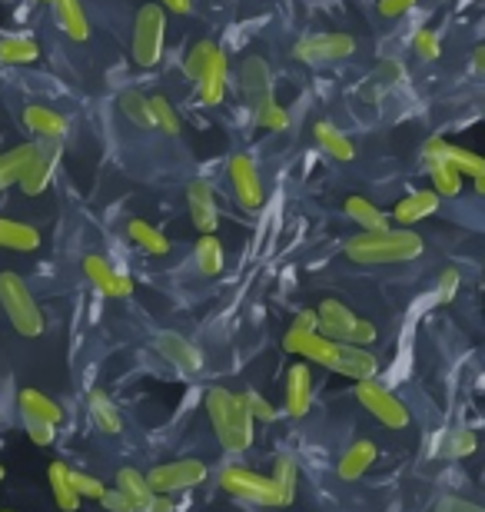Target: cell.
Returning <instances> with one entry per match:
<instances>
[{"instance_id": "6da1fadb", "label": "cell", "mask_w": 485, "mask_h": 512, "mask_svg": "<svg viewBox=\"0 0 485 512\" xmlns=\"http://www.w3.org/2000/svg\"><path fill=\"white\" fill-rule=\"evenodd\" d=\"M206 416H210V423L216 429V436H220L223 449H230V453H243V449L253 446V416L246 413L243 399L233 396L230 389L216 386L206 393Z\"/></svg>"}, {"instance_id": "7a4b0ae2", "label": "cell", "mask_w": 485, "mask_h": 512, "mask_svg": "<svg viewBox=\"0 0 485 512\" xmlns=\"http://www.w3.org/2000/svg\"><path fill=\"white\" fill-rule=\"evenodd\" d=\"M422 253V237L412 230H379L359 233L346 243V256L353 263H409Z\"/></svg>"}, {"instance_id": "3957f363", "label": "cell", "mask_w": 485, "mask_h": 512, "mask_svg": "<svg viewBox=\"0 0 485 512\" xmlns=\"http://www.w3.org/2000/svg\"><path fill=\"white\" fill-rule=\"evenodd\" d=\"M0 306H4L7 320L14 323V330L20 336L37 340V336L44 333V313H40L37 300L30 296L27 283L10 270L0 273Z\"/></svg>"}, {"instance_id": "277c9868", "label": "cell", "mask_w": 485, "mask_h": 512, "mask_svg": "<svg viewBox=\"0 0 485 512\" xmlns=\"http://www.w3.org/2000/svg\"><path fill=\"white\" fill-rule=\"evenodd\" d=\"M163 44H167V10L160 4H143L137 20H133V60L150 70L163 60Z\"/></svg>"}, {"instance_id": "5b68a950", "label": "cell", "mask_w": 485, "mask_h": 512, "mask_svg": "<svg viewBox=\"0 0 485 512\" xmlns=\"http://www.w3.org/2000/svg\"><path fill=\"white\" fill-rule=\"evenodd\" d=\"M220 486L226 489L230 496L236 499H246V503H256V506H280V496H276V483L266 479L253 469H243V466H226L220 473Z\"/></svg>"}, {"instance_id": "8992f818", "label": "cell", "mask_w": 485, "mask_h": 512, "mask_svg": "<svg viewBox=\"0 0 485 512\" xmlns=\"http://www.w3.org/2000/svg\"><path fill=\"white\" fill-rule=\"evenodd\" d=\"M356 399L383 426H389V429H406L409 426V409L402 406V399H396V393H392V389H386L383 383H376V380L356 383Z\"/></svg>"}, {"instance_id": "52a82bcc", "label": "cell", "mask_w": 485, "mask_h": 512, "mask_svg": "<svg viewBox=\"0 0 485 512\" xmlns=\"http://www.w3.org/2000/svg\"><path fill=\"white\" fill-rule=\"evenodd\" d=\"M206 479V466L200 459H173V463L153 466L147 473V483L153 486L157 496L180 493V489H193Z\"/></svg>"}, {"instance_id": "ba28073f", "label": "cell", "mask_w": 485, "mask_h": 512, "mask_svg": "<svg viewBox=\"0 0 485 512\" xmlns=\"http://www.w3.org/2000/svg\"><path fill=\"white\" fill-rule=\"evenodd\" d=\"M356 54V37L349 34H313L303 37L293 47V57L303 64H329V60H343Z\"/></svg>"}, {"instance_id": "9c48e42d", "label": "cell", "mask_w": 485, "mask_h": 512, "mask_svg": "<svg viewBox=\"0 0 485 512\" xmlns=\"http://www.w3.org/2000/svg\"><path fill=\"white\" fill-rule=\"evenodd\" d=\"M283 350L286 353H296V356H306L309 363H323L329 366L336 356V340H329L323 333H313V330H299V326H290L283 336Z\"/></svg>"}, {"instance_id": "30bf717a", "label": "cell", "mask_w": 485, "mask_h": 512, "mask_svg": "<svg viewBox=\"0 0 485 512\" xmlns=\"http://www.w3.org/2000/svg\"><path fill=\"white\" fill-rule=\"evenodd\" d=\"M230 183H233V193L240 200V207L246 210H256L263 203V180L256 173V163L246 157V153H236L230 160Z\"/></svg>"}, {"instance_id": "8fae6325", "label": "cell", "mask_w": 485, "mask_h": 512, "mask_svg": "<svg viewBox=\"0 0 485 512\" xmlns=\"http://www.w3.org/2000/svg\"><path fill=\"white\" fill-rule=\"evenodd\" d=\"M329 370L349 376L353 383H363V380H376V356L366 350V346H353V343H336V356L329 363Z\"/></svg>"}, {"instance_id": "7c38bea8", "label": "cell", "mask_w": 485, "mask_h": 512, "mask_svg": "<svg viewBox=\"0 0 485 512\" xmlns=\"http://www.w3.org/2000/svg\"><path fill=\"white\" fill-rule=\"evenodd\" d=\"M84 273H87V280L94 283L103 296L123 300V296H130V293H133L130 276H127V273H120V270H113V266H110L107 260H103V256H97V253L84 256Z\"/></svg>"}, {"instance_id": "4fadbf2b", "label": "cell", "mask_w": 485, "mask_h": 512, "mask_svg": "<svg viewBox=\"0 0 485 512\" xmlns=\"http://www.w3.org/2000/svg\"><path fill=\"white\" fill-rule=\"evenodd\" d=\"M37 160L30 163V170L20 177L17 187L27 193V197H37L50 187V173H54V163L60 157V140H37Z\"/></svg>"}, {"instance_id": "5bb4252c", "label": "cell", "mask_w": 485, "mask_h": 512, "mask_svg": "<svg viewBox=\"0 0 485 512\" xmlns=\"http://www.w3.org/2000/svg\"><path fill=\"white\" fill-rule=\"evenodd\" d=\"M187 207H190V220L200 233H213L220 227V207H216L213 187L206 180H190L187 187Z\"/></svg>"}, {"instance_id": "9a60e30c", "label": "cell", "mask_w": 485, "mask_h": 512, "mask_svg": "<svg viewBox=\"0 0 485 512\" xmlns=\"http://www.w3.org/2000/svg\"><path fill=\"white\" fill-rule=\"evenodd\" d=\"M153 346H157V353L163 356V360L173 363L183 373H200L203 370V353L196 350L190 340H183L180 333H160Z\"/></svg>"}, {"instance_id": "2e32d148", "label": "cell", "mask_w": 485, "mask_h": 512, "mask_svg": "<svg viewBox=\"0 0 485 512\" xmlns=\"http://www.w3.org/2000/svg\"><path fill=\"white\" fill-rule=\"evenodd\" d=\"M316 313H319V333L329 336V340H336V343H349V333H353L359 316L349 310L346 303L323 300L316 306Z\"/></svg>"}, {"instance_id": "e0dca14e", "label": "cell", "mask_w": 485, "mask_h": 512, "mask_svg": "<svg viewBox=\"0 0 485 512\" xmlns=\"http://www.w3.org/2000/svg\"><path fill=\"white\" fill-rule=\"evenodd\" d=\"M226 74H230V64H226V50H216V57L210 60V67H206L203 77L196 80V90H200V104H206V107L223 104V97H226Z\"/></svg>"}, {"instance_id": "ac0fdd59", "label": "cell", "mask_w": 485, "mask_h": 512, "mask_svg": "<svg viewBox=\"0 0 485 512\" xmlns=\"http://www.w3.org/2000/svg\"><path fill=\"white\" fill-rule=\"evenodd\" d=\"M309 403H313V380H309V366L296 363L290 373H286V413L290 416H306Z\"/></svg>"}, {"instance_id": "d6986e66", "label": "cell", "mask_w": 485, "mask_h": 512, "mask_svg": "<svg viewBox=\"0 0 485 512\" xmlns=\"http://www.w3.org/2000/svg\"><path fill=\"white\" fill-rule=\"evenodd\" d=\"M439 203H442V197H439L436 190H416V193H409V197H402L396 203L392 217H396L402 227H412V223L432 217V213L439 210Z\"/></svg>"}, {"instance_id": "ffe728a7", "label": "cell", "mask_w": 485, "mask_h": 512, "mask_svg": "<svg viewBox=\"0 0 485 512\" xmlns=\"http://www.w3.org/2000/svg\"><path fill=\"white\" fill-rule=\"evenodd\" d=\"M270 84H273L270 64H266L263 57H256V54L246 57L243 67H240V94H246L256 104V100L270 97Z\"/></svg>"}, {"instance_id": "44dd1931", "label": "cell", "mask_w": 485, "mask_h": 512, "mask_svg": "<svg viewBox=\"0 0 485 512\" xmlns=\"http://www.w3.org/2000/svg\"><path fill=\"white\" fill-rule=\"evenodd\" d=\"M376 456H379V449H376L373 439H356V443L343 453V459H339V466H336L339 479L353 483V479H359L369 466L376 463Z\"/></svg>"}, {"instance_id": "7402d4cb", "label": "cell", "mask_w": 485, "mask_h": 512, "mask_svg": "<svg viewBox=\"0 0 485 512\" xmlns=\"http://www.w3.org/2000/svg\"><path fill=\"white\" fill-rule=\"evenodd\" d=\"M24 124L37 133L40 140H64L67 137V117L54 114L47 107H24Z\"/></svg>"}, {"instance_id": "603a6c76", "label": "cell", "mask_w": 485, "mask_h": 512, "mask_svg": "<svg viewBox=\"0 0 485 512\" xmlns=\"http://www.w3.org/2000/svg\"><path fill=\"white\" fill-rule=\"evenodd\" d=\"M37 150V143H20L7 157H0V190H7L10 183H20V177L30 170V163L37 160Z\"/></svg>"}, {"instance_id": "cb8c5ba5", "label": "cell", "mask_w": 485, "mask_h": 512, "mask_svg": "<svg viewBox=\"0 0 485 512\" xmlns=\"http://www.w3.org/2000/svg\"><path fill=\"white\" fill-rule=\"evenodd\" d=\"M37 57H40V47L30 34H4L0 37V64L20 67V64H34Z\"/></svg>"}, {"instance_id": "d4e9b609", "label": "cell", "mask_w": 485, "mask_h": 512, "mask_svg": "<svg viewBox=\"0 0 485 512\" xmlns=\"http://www.w3.org/2000/svg\"><path fill=\"white\" fill-rule=\"evenodd\" d=\"M0 247L20 250V253H34L40 247V233L30 227V223L0 217Z\"/></svg>"}, {"instance_id": "484cf974", "label": "cell", "mask_w": 485, "mask_h": 512, "mask_svg": "<svg viewBox=\"0 0 485 512\" xmlns=\"http://www.w3.org/2000/svg\"><path fill=\"white\" fill-rule=\"evenodd\" d=\"M117 489L123 496L130 499L133 506H137V512H147L150 503H153V486L147 483V476L137 473V469H130V466H123L120 473H117Z\"/></svg>"}, {"instance_id": "4316f807", "label": "cell", "mask_w": 485, "mask_h": 512, "mask_svg": "<svg viewBox=\"0 0 485 512\" xmlns=\"http://www.w3.org/2000/svg\"><path fill=\"white\" fill-rule=\"evenodd\" d=\"M47 476H50V489H54V503L60 512H77L80 509V496L74 493V486H70V466L54 459V463L47 466Z\"/></svg>"}, {"instance_id": "83f0119b", "label": "cell", "mask_w": 485, "mask_h": 512, "mask_svg": "<svg viewBox=\"0 0 485 512\" xmlns=\"http://www.w3.org/2000/svg\"><path fill=\"white\" fill-rule=\"evenodd\" d=\"M57 24L64 27V34L77 44H84L90 37V24H87V14H84V4L80 0H57Z\"/></svg>"}, {"instance_id": "f1b7e54d", "label": "cell", "mask_w": 485, "mask_h": 512, "mask_svg": "<svg viewBox=\"0 0 485 512\" xmlns=\"http://www.w3.org/2000/svg\"><path fill=\"white\" fill-rule=\"evenodd\" d=\"M87 406H90V419H94V426L100 429V433L117 436L123 429V419L117 413V406L110 403V396L103 393V389H94V393H90Z\"/></svg>"}, {"instance_id": "f546056e", "label": "cell", "mask_w": 485, "mask_h": 512, "mask_svg": "<svg viewBox=\"0 0 485 512\" xmlns=\"http://www.w3.org/2000/svg\"><path fill=\"white\" fill-rule=\"evenodd\" d=\"M313 137L316 143L323 147L329 157H336V160H353L356 157V147H353V140L346 137V133H339L329 120H316V127H313Z\"/></svg>"}, {"instance_id": "4dcf8cb0", "label": "cell", "mask_w": 485, "mask_h": 512, "mask_svg": "<svg viewBox=\"0 0 485 512\" xmlns=\"http://www.w3.org/2000/svg\"><path fill=\"white\" fill-rule=\"evenodd\" d=\"M346 217L359 223L366 233H379V230H389V217L376 203H369L366 197H349L346 200Z\"/></svg>"}, {"instance_id": "1f68e13d", "label": "cell", "mask_w": 485, "mask_h": 512, "mask_svg": "<svg viewBox=\"0 0 485 512\" xmlns=\"http://www.w3.org/2000/svg\"><path fill=\"white\" fill-rule=\"evenodd\" d=\"M17 403H20V413H24V416L47 419V423H54V426L64 419V409H60L50 396L40 393V389H20Z\"/></svg>"}, {"instance_id": "d6a6232c", "label": "cell", "mask_w": 485, "mask_h": 512, "mask_svg": "<svg viewBox=\"0 0 485 512\" xmlns=\"http://www.w3.org/2000/svg\"><path fill=\"white\" fill-rule=\"evenodd\" d=\"M196 270L203 276H220L223 266H226V253H223V243L213 237V233H203L200 243H196Z\"/></svg>"}, {"instance_id": "836d02e7", "label": "cell", "mask_w": 485, "mask_h": 512, "mask_svg": "<svg viewBox=\"0 0 485 512\" xmlns=\"http://www.w3.org/2000/svg\"><path fill=\"white\" fill-rule=\"evenodd\" d=\"M127 233H130V240L137 243L143 253H150V256H167L170 253V240L163 237V230L150 227L147 220H130Z\"/></svg>"}, {"instance_id": "e575fe53", "label": "cell", "mask_w": 485, "mask_h": 512, "mask_svg": "<svg viewBox=\"0 0 485 512\" xmlns=\"http://www.w3.org/2000/svg\"><path fill=\"white\" fill-rule=\"evenodd\" d=\"M120 104V114L130 120V124H137L143 130H153V110H150V97H143L140 90H123L117 97Z\"/></svg>"}, {"instance_id": "d590c367", "label": "cell", "mask_w": 485, "mask_h": 512, "mask_svg": "<svg viewBox=\"0 0 485 512\" xmlns=\"http://www.w3.org/2000/svg\"><path fill=\"white\" fill-rule=\"evenodd\" d=\"M273 483H276V496H280V506H290L296 499V463L290 456H280L276 459V469H273Z\"/></svg>"}, {"instance_id": "8d00e7d4", "label": "cell", "mask_w": 485, "mask_h": 512, "mask_svg": "<svg viewBox=\"0 0 485 512\" xmlns=\"http://www.w3.org/2000/svg\"><path fill=\"white\" fill-rule=\"evenodd\" d=\"M216 47L213 40H196V44L187 50V57H183V74H187L190 80H200L203 70L210 67V60L216 57Z\"/></svg>"}, {"instance_id": "74e56055", "label": "cell", "mask_w": 485, "mask_h": 512, "mask_svg": "<svg viewBox=\"0 0 485 512\" xmlns=\"http://www.w3.org/2000/svg\"><path fill=\"white\" fill-rule=\"evenodd\" d=\"M476 446H479V439L472 429H452V433H446V439H442L439 453L446 459H466L476 453Z\"/></svg>"}, {"instance_id": "f35d334b", "label": "cell", "mask_w": 485, "mask_h": 512, "mask_svg": "<svg viewBox=\"0 0 485 512\" xmlns=\"http://www.w3.org/2000/svg\"><path fill=\"white\" fill-rule=\"evenodd\" d=\"M253 117H256V127H263V130H286V127H290V114L276 104L273 94L256 100V114Z\"/></svg>"}, {"instance_id": "ab89813d", "label": "cell", "mask_w": 485, "mask_h": 512, "mask_svg": "<svg viewBox=\"0 0 485 512\" xmlns=\"http://www.w3.org/2000/svg\"><path fill=\"white\" fill-rule=\"evenodd\" d=\"M150 110H153V127L163 130L167 137H177L180 133V117L177 110H173V104L163 94H153L150 97Z\"/></svg>"}, {"instance_id": "60d3db41", "label": "cell", "mask_w": 485, "mask_h": 512, "mask_svg": "<svg viewBox=\"0 0 485 512\" xmlns=\"http://www.w3.org/2000/svg\"><path fill=\"white\" fill-rule=\"evenodd\" d=\"M429 177H432V187H436L439 197H459L462 177L449 167V163H432V167H429Z\"/></svg>"}, {"instance_id": "b9f144b4", "label": "cell", "mask_w": 485, "mask_h": 512, "mask_svg": "<svg viewBox=\"0 0 485 512\" xmlns=\"http://www.w3.org/2000/svg\"><path fill=\"white\" fill-rule=\"evenodd\" d=\"M446 163L459 173V177H472V180H476V177H479V170H482V157H479V153L462 150V147H449Z\"/></svg>"}, {"instance_id": "7bdbcfd3", "label": "cell", "mask_w": 485, "mask_h": 512, "mask_svg": "<svg viewBox=\"0 0 485 512\" xmlns=\"http://www.w3.org/2000/svg\"><path fill=\"white\" fill-rule=\"evenodd\" d=\"M412 50L422 57V60H439L442 54V40L436 30H429V27H422L416 30V37H412Z\"/></svg>"}, {"instance_id": "ee69618b", "label": "cell", "mask_w": 485, "mask_h": 512, "mask_svg": "<svg viewBox=\"0 0 485 512\" xmlns=\"http://www.w3.org/2000/svg\"><path fill=\"white\" fill-rule=\"evenodd\" d=\"M70 486H74V493L80 499H97V503H100V496L107 493V486H103L97 476L77 473V469H70Z\"/></svg>"}, {"instance_id": "f6af8a7d", "label": "cell", "mask_w": 485, "mask_h": 512, "mask_svg": "<svg viewBox=\"0 0 485 512\" xmlns=\"http://www.w3.org/2000/svg\"><path fill=\"white\" fill-rule=\"evenodd\" d=\"M240 399H243L246 413L253 416V423H256V419H260V423H273V419H276V409H273L270 399H263L260 393H253V389H246Z\"/></svg>"}, {"instance_id": "bcb514c9", "label": "cell", "mask_w": 485, "mask_h": 512, "mask_svg": "<svg viewBox=\"0 0 485 512\" xmlns=\"http://www.w3.org/2000/svg\"><path fill=\"white\" fill-rule=\"evenodd\" d=\"M24 429H27L30 443H37V446H50L57 436V426L47 423V419H37V416H24Z\"/></svg>"}, {"instance_id": "7dc6e473", "label": "cell", "mask_w": 485, "mask_h": 512, "mask_svg": "<svg viewBox=\"0 0 485 512\" xmlns=\"http://www.w3.org/2000/svg\"><path fill=\"white\" fill-rule=\"evenodd\" d=\"M459 283H462L459 270H442L439 283H436V300L439 303H452V300H456V293H459Z\"/></svg>"}, {"instance_id": "c3c4849f", "label": "cell", "mask_w": 485, "mask_h": 512, "mask_svg": "<svg viewBox=\"0 0 485 512\" xmlns=\"http://www.w3.org/2000/svg\"><path fill=\"white\" fill-rule=\"evenodd\" d=\"M449 147H452V143H449V140H442V137L426 140V147H422V160H426V167H432V163H446Z\"/></svg>"}, {"instance_id": "681fc988", "label": "cell", "mask_w": 485, "mask_h": 512, "mask_svg": "<svg viewBox=\"0 0 485 512\" xmlns=\"http://www.w3.org/2000/svg\"><path fill=\"white\" fill-rule=\"evenodd\" d=\"M100 506L107 512H137V506H133L120 489H107V493L100 496Z\"/></svg>"}, {"instance_id": "f907efd6", "label": "cell", "mask_w": 485, "mask_h": 512, "mask_svg": "<svg viewBox=\"0 0 485 512\" xmlns=\"http://www.w3.org/2000/svg\"><path fill=\"white\" fill-rule=\"evenodd\" d=\"M376 336H379L376 323H369V320H356L353 333H349V343H353V346H369V343H376Z\"/></svg>"}, {"instance_id": "816d5d0a", "label": "cell", "mask_w": 485, "mask_h": 512, "mask_svg": "<svg viewBox=\"0 0 485 512\" xmlns=\"http://www.w3.org/2000/svg\"><path fill=\"white\" fill-rule=\"evenodd\" d=\"M376 74H379V80H386V84H402V80H406V67H402L399 60L386 57Z\"/></svg>"}, {"instance_id": "f5cc1de1", "label": "cell", "mask_w": 485, "mask_h": 512, "mask_svg": "<svg viewBox=\"0 0 485 512\" xmlns=\"http://www.w3.org/2000/svg\"><path fill=\"white\" fill-rule=\"evenodd\" d=\"M416 7V0H379V14L383 17H402Z\"/></svg>"}, {"instance_id": "db71d44e", "label": "cell", "mask_w": 485, "mask_h": 512, "mask_svg": "<svg viewBox=\"0 0 485 512\" xmlns=\"http://www.w3.org/2000/svg\"><path fill=\"white\" fill-rule=\"evenodd\" d=\"M442 512H485V506L466 503V499H446V503H442Z\"/></svg>"}, {"instance_id": "11a10c76", "label": "cell", "mask_w": 485, "mask_h": 512, "mask_svg": "<svg viewBox=\"0 0 485 512\" xmlns=\"http://www.w3.org/2000/svg\"><path fill=\"white\" fill-rule=\"evenodd\" d=\"M293 326H299V330H319V313L316 310H303V313H299L296 316V320H293Z\"/></svg>"}, {"instance_id": "9f6ffc18", "label": "cell", "mask_w": 485, "mask_h": 512, "mask_svg": "<svg viewBox=\"0 0 485 512\" xmlns=\"http://www.w3.org/2000/svg\"><path fill=\"white\" fill-rule=\"evenodd\" d=\"M163 10H173V14H190L193 10V0H160Z\"/></svg>"}, {"instance_id": "6f0895ef", "label": "cell", "mask_w": 485, "mask_h": 512, "mask_svg": "<svg viewBox=\"0 0 485 512\" xmlns=\"http://www.w3.org/2000/svg\"><path fill=\"white\" fill-rule=\"evenodd\" d=\"M147 512H173V499L170 496H153V503Z\"/></svg>"}, {"instance_id": "680465c9", "label": "cell", "mask_w": 485, "mask_h": 512, "mask_svg": "<svg viewBox=\"0 0 485 512\" xmlns=\"http://www.w3.org/2000/svg\"><path fill=\"white\" fill-rule=\"evenodd\" d=\"M472 70H476L479 77H485V44L476 47V54H472Z\"/></svg>"}, {"instance_id": "91938a15", "label": "cell", "mask_w": 485, "mask_h": 512, "mask_svg": "<svg viewBox=\"0 0 485 512\" xmlns=\"http://www.w3.org/2000/svg\"><path fill=\"white\" fill-rule=\"evenodd\" d=\"M476 190L485 197V157H482V170H479V177H476Z\"/></svg>"}, {"instance_id": "94428289", "label": "cell", "mask_w": 485, "mask_h": 512, "mask_svg": "<svg viewBox=\"0 0 485 512\" xmlns=\"http://www.w3.org/2000/svg\"><path fill=\"white\" fill-rule=\"evenodd\" d=\"M37 4H57V0H37Z\"/></svg>"}, {"instance_id": "6125c7cd", "label": "cell", "mask_w": 485, "mask_h": 512, "mask_svg": "<svg viewBox=\"0 0 485 512\" xmlns=\"http://www.w3.org/2000/svg\"><path fill=\"white\" fill-rule=\"evenodd\" d=\"M4 473H7V469H4V466H0V479H4Z\"/></svg>"}, {"instance_id": "be15d7a7", "label": "cell", "mask_w": 485, "mask_h": 512, "mask_svg": "<svg viewBox=\"0 0 485 512\" xmlns=\"http://www.w3.org/2000/svg\"><path fill=\"white\" fill-rule=\"evenodd\" d=\"M4 512H7V509H4Z\"/></svg>"}]
</instances>
